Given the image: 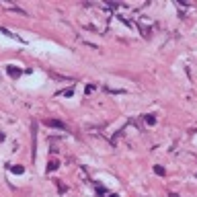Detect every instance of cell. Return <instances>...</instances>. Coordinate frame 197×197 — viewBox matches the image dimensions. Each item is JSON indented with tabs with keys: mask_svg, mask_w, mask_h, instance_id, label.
I'll return each mask as SVG.
<instances>
[{
	"mask_svg": "<svg viewBox=\"0 0 197 197\" xmlns=\"http://www.w3.org/2000/svg\"><path fill=\"white\" fill-rule=\"evenodd\" d=\"M47 127H58V129H62V131H66L68 127H66V123H62V121H58V119H45L43 121Z\"/></svg>",
	"mask_w": 197,
	"mask_h": 197,
	"instance_id": "obj_1",
	"label": "cell"
},
{
	"mask_svg": "<svg viewBox=\"0 0 197 197\" xmlns=\"http://www.w3.org/2000/svg\"><path fill=\"white\" fill-rule=\"evenodd\" d=\"M6 72H8L12 78H17V76H21V74H23V70H21V68H17V66H6Z\"/></svg>",
	"mask_w": 197,
	"mask_h": 197,
	"instance_id": "obj_2",
	"label": "cell"
},
{
	"mask_svg": "<svg viewBox=\"0 0 197 197\" xmlns=\"http://www.w3.org/2000/svg\"><path fill=\"white\" fill-rule=\"evenodd\" d=\"M58 168H60V162H58L56 158H51V160L47 162V170L51 172V170H58Z\"/></svg>",
	"mask_w": 197,
	"mask_h": 197,
	"instance_id": "obj_3",
	"label": "cell"
},
{
	"mask_svg": "<svg viewBox=\"0 0 197 197\" xmlns=\"http://www.w3.org/2000/svg\"><path fill=\"white\" fill-rule=\"evenodd\" d=\"M10 170H12L14 175H23V172H25V168H23L21 164H14V166H10Z\"/></svg>",
	"mask_w": 197,
	"mask_h": 197,
	"instance_id": "obj_4",
	"label": "cell"
},
{
	"mask_svg": "<svg viewBox=\"0 0 197 197\" xmlns=\"http://www.w3.org/2000/svg\"><path fill=\"white\" fill-rule=\"evenodd\" d=\"M72 92H74V88H64V90H60L58 95H62V97H72Z\"/></svg>",
	"mask_w": 197,
	"mask_h": 197,
	"instance_id": "obj_5",
	"label": "cell"
},
{
	"mask_svg": "<svg viewBox=\"0 0 197 197\" xmlns=\"http://www.w3.org/2000/svg\"><path fill=\"white\" fill-rule=\"evenodd\" d=\"M154 172H156L158 177H164V168H162L160 164H156V166H154Z\"/></svg>",
	"mask_w": 197,
	"mask_h": 197,
	"instance_id": "obj_6",
	"label": "cell"
},
{
	"mask_svg": "<svg viewBox=\"0 0 197 197\" xmlns=\"http://www.w3.org/2000/svg\"><path fill=\"white\" fill-rule=\"evenodd\" d=\"M146 123H148V125H154V123H156L154 115H146Z\"/></svg>",
	"mask_w": 197,
	"mask_h": 197,
	"instance_id": "obj_7",
	"label": "cell"
},
{
	"mask_svg": "<svg viewBox=\"0 0 197 197\" xmlns=\"http://www.w3.org/2000/svg\"><path fill=\"white\" fill-rule=\"evenodd\" d=\"M168 197H179V195H175V193H170V195H168Z\"/></svg>",
	"mask_w": 197,
	"mask_h": 197,
	"instance_id": "obj_8",
	"label": "cell"
}]
</instances>
